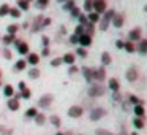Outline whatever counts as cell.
I'll list each match as a JSON object with an SVG mask.
<instances>
[{
  "instance_id": "cell-4",
  "label": "cell",
  "mask_w": 147,
  "mask_h": 135,
  "mask_svg": "<svg viewBox=\"0 0 147 135\" xmlns=\"http://www.w3.org/2000/svg\"><path fill=\"white\" fill-rule=\"evenodd\" d=\"M52 100L54 99H52L51 94H46V95H43L41 99L38 100V106H41V108H48V106L52 103Z\"/></svg>"
},
{
  "instance_id": "cell-46",
  "label": "cell",
  "mask_w": 147,
  "mask_h": 135,
  "mask_svg": "<svg viewBox=\"0 0 147 135\" xmlns=\"http://www.w3.org/2000/svg\"><path fill=\"white\" fill-rule=\"evenodd\" d=\"M71 8H73V2H70V0H68L67 3H65V10H71Z\"/></svg>"
},
{
  "instance_id": "cell-49",
  "label": "cell",
  "mask_w": 147,
  "mask_h": 135,
  "mask_svg": "<svg viewBox=\"0 0 147 135\" xmlns=\"http://www.w3.org/2000/svg\"><path fill=\"white\" fill-rule=\"evenodd\" d=\"M123 45H125V43L120 42V40H117V42H115V46H117V48H123Z\"/></svg>"
},
{
  "instance_id": "cell-27",
  "label": "cell",
  "mask_w": 147,
  "mask_h": 135,
  "mask_svg": "<svg viewBox=\"0 0 147 135\" xmlns=\"http://www.w3.org/2000/svg\"><path fill=\"white\" fill-rule=\"evenodd\" d=\"M18 7H19L21 10H29V2H27V0H19V2H18Z\"/></svg>"
},
{
  "instance_id": "cell-7",
  "label": "cell",
  "mask_w": 147,
  "mask_h": 135,
  "mask_svg": "<svg viewBox=\"0 0 147 135\" xmlns=\"http://www.w3.org/2000/svg\"><path fill=\"white\" fill-rule=\"evenodd\" d=\"M8 108H10V110H13V111L19 110V99L13 97V99H10V100H8Z\"/></svg>"
},
{
  "instance_id": "cell-8",
  "label": "cell",
  "mask_w": 147,
  "mask_h": 135,
  "mask_svg": "<svg viewBox=\"0 0 147 135\" xmlns=\"http://www.w3.org/2000/svg\"><path fill=\"white\" fill-rule=\"evenodd\" d=\"M79 43L82 46H90V43H92V37L87 35V33H84V35L79 37Z\"/></svg>"
},
{
  "instance_id": "cell-37",
  "label": "cell",
  "mask_w": 147,
  "mask_h": 135,
  "mask_svg": "<svg viewBox=\"0 0 147 135\" xmlns=\"http://www.w3.org/2000/svg\"><path fill=\"white\" fill-rule=\"evenodd\" d=\"M74 33H76L78 37L84 35V27H82V26H78V27H76V30H74Z\"/></svg>"
},
{
  "instance_id": "cell-39",
  "label": "cell",
  "mask_w": 147,
  "mask_h": 135,
  "mask_svg": "<svg viewBox=\"0 0 147 135\" xmlns=\"http://www.w3.org/2000/svg\"><path fill=\"white\" fill-rule=\"evenodd\" d=\"M10 14H11L13 18H19V16H21V11L16 10V8H13V10H10Z\"/></svg>"
},
{
  "instance_id": "cell-57",
  "label": "cell",
  "mask_w": 147,
  "mask_h": 135,
  "mask_svg": "<svg viewBox=\"0 0 147 135\" xmlns=\"http://www.w3.org/2000/svg\"><path fill=\"white\" fill-rule=\"evenodd\" d=\"M131 135H138V134H136V132H133V134H131Z\"/></svg>"
},
{
  "instance_id": "cell-60",
  "label": "cell",
  "mask_w": 147,
  "mask_h": 135,
  "mask_svg": "<svg viewBox=\"0 0 147 135\" xmlns=\"http://www.w3.org/2000/svg\"><path fill=\"white\" fill-rule=\"evenodd\" d=\"M63 2H68V0H63Z\"/></svg>"
},
{
  "instance_id": "cell-43",
  "label": "cell",
  "mask_w": 147,
  "mask_h": 135,
  "mask_svg": "<svg viewBox=\"0 0 147 135\" xmlns=\"http://www.w3.org/2000/svg\"><path fill=\"white\" fill-rule=\"evenodd\" d=\"M71 16H74V18H76V16H79V10H78V8H71Z\"/></svg>"
},
{
  "instance_id": "cell-36",
  "label": "cell",
  "mask_w": 147,
  "mask_h": 135,
  "mask_svg": "<svg viewBox=\"0 0 147 135\" xmlns=\"http://www.w3.org/2000/svg\"><path fill=\"white\" fill-rule=\"evenodd\" d=\"M18 32V26H8V33L10 35H14Z\"/></svg>"
},
{
  "instance_id": "cell-51",
  "label": "cell",
  "mask_w": 147,
  "mask_h": 135,
  "mask_svg": "<svg viewBox=\"0 0 147 135\" xmlns=\"http://www.w3.org/2000/svg\"><path fill=\"white\" fill-rule=\"evenodd\" d=\"M43 43H45V46L49 45V38H48V37H43Z\"/></svg>"
},
{
  "instance_id": "cell-9",
  "label": "cell",
  "mask_w": 147,
  "mask_h": 135,
  "mask_svg": "<svg viewBox=\"0 0 147 135\" xmlns=\"http://www.w3.org/2000/svg\"><path fill=\"white\" fill-rule=\"evenodd\" d=\"M127 80H128V81H131V83L138 80V72L134 70V68H130V70L127 72Z\"/></svg>"
},
{
  "instance_id": "cell-1",
  "label": "cell",
  "mask_w": 147,
  "mask_h": 135,
  "mask_svg": "<svg viewBox=\"0 0 147 135\" xmlns=\"http://www.w3.org/2000/svg\"><path fill=\"white\" fill-rule=\"evenodd\" d=\"M105 92H106V89L101 86V84H93V86L89 89V95L90 97H101Z\"/></svg>"
},
{
  "instance_id": "cell-44",
  "label": "cell",
  "mask_w": 147,
  "mask_h": 135,
  "mask_svg": "<svg viewBox=\"0 0 147 135\" xmlns=\"http://www.w3.org/2000/svg\"><path fill=\"white\" fill-rule=\"evenodd\" d=\"M78 54H79L81 57H86V56H87V52H86V49L79 48V49H78Z\"/></svg>"
},
{
  "instance_id": "cell-54",
  "label": "cell",
  "mask_w": 147,
  "mask_h": 135,
  "mask_svg": "<svg viewBox=\"0 0 147 135\" xmlns=\"http://www.w3.org/2000/svg\"><path fill=\"white\" fill-rule=\"evenodd\" d=\"M48 54H49V49L45 48V49H43V56H48Z\"/></svg>"
},
{
  "instance_id": "cell-13",
  "label": "cell",
  "mask_w": 147,
  "mask_h": 135,
  "mask_svg": "<svg viewBox=\"0 0 147 135\" xmlns=\"http://www.w3.org/2000/svg\"><path fill=\"white\" fill-rule=\"evenodd\" d=\"M33 119H35V122L38 125H43V124H45V121H46V116L43 115V113H38V115H36Z\"/></svg>"
},
{
  "instance_id": "cell-40",
  "label": "cell",
  "mask_w": 147,
  "mask_h": 135,
  "mask_svg": "<svg viewBox=\"0 0 147 135\" xmlns=\"http://www.w3.org/2000/svg\"><path fill=\"white\" fill-rule=\"evenodd\" d=\"M114 16H115V13H114V11H106V14H105V19H106V21H109V19H112Z\"/></svg>"
},
{
  "instance_id": "cell-31",
  "label": "cell",
  "mask_w": 147,
  "mask_h": 135,
  "mask_svg": "<svg viewBox=\"0 0 147 135\" xmlns=\"http://www.w3.org/2000/svg\"><path fill=\"white\" fill-rule=\"evenodd\" d=\"M30 94H32V92H30V89H27V87H26V89H24V91H21V94H19V95L21 97H22V99H30Z\"/></svg>"
},
{
  "instance_id": "cell-26",
  "label": "cell",
  "mask_w": 147,
  "mask_h": 135,
  "mask_svg": "<svg viewBox=\"0 0 147 135\" xmlns=\"http://www.w3.org/2000/svg\"><path fill=\"white\" fill-rule=\"evenodd\" d=\"M122 26H123V18L114 16V27H122Z\"/></svg>"
},
{
  "instance_id": "cell-19",
  "label": "cell",
  "mask_w": 147,
  "mask_h": 135,
  "mask_svg": "<svg viewBox=\"0 0 147 135\" xmlns=\"http://www.w3.org/2000/svg\"><path fill=\"white\" fill-rule=\"evenodd\" d=\"M139 37H141V29H133L130 32V38L131 40H139Z\"/></svg>"
},
{
  "instance_id": "cell-20",
  "label": "cell",
  "mask_w": 147,
  "mask_h": 135,
  "mask_svg": "<svg viewBox=\"0 0 147 135\" xmlns=\"http://www.w3.org/2000/svg\"><path fill=\"white\" fill-rule=\"evenodd\" d=\"M36 115H38V110H36L35 106H32V108H29V110L26 111V116H27V118H35Z\"/></svg>"
},
{
  "instance_id": "cell-56",
  "label": "cell",
  "mask_w": 147,
  "mask_h": 135,
  "mask_svg": "<svg viewBox=\"0 0 147 135\" xmlns=\"http://www.w3.org/2000/svg\"><path fill=\"white\" fill-rule=\"evenodd\" d=\"M55 135H63V132H57V134H55Z\"/></svg>"
},
{
  "instance_id": "cell-59",
  "label": "cell",
  "mask_w": 147,
  "mask_h": 135,
  "mask_svg": "<svg viewBox=\"0 0 147 135\" xmlns=\"http://www.w3.org/2000/svg\"><path fill=\"white\" fill-rule=\"evenodd\" d=\"M146 11H147V5H146Z\"/></svg>"
},
{
  "instance_id": "cell-35",
  "label": "cell",
  "mask_w": 147,
  "mask_h": 135,
  "mask_svg": "<svg viewBox=\"0 0 147 135\" xmlns=\"http://www.w3.org/2000/svg\"><path fill=\"white\" fill-rule=\"evenodd\" d=\"M130 100H131V103H134V105H142V102L134 95H130Z\"/></svg>"
},
{
  "instance_id": "cell-38",
  "label": "cell",
  "mask_w": 147,
  "mask_h": 135,
  "mask_svg": "<svg viewBox=\"0 0 147 135\" xmlns=\"http://www.w3.org/2000/svg\"><path fill=\"white\" fill-rule=\"evenodd\" d=\"M13 40H14V35H7V37L3 38V43H5V45H10Z\"/></svg>"
},
{
  "instance_id": "cell-28",
  "label": "cell",
  "mask_w": 147,
  "mask_h": 135,
  "mask_svg": "<svg viewBox=\"0 0 147 135\" xmlns=\"http://www.w3.org/2000/svg\"><path fill=\"white\" fill-rule=\"evenodd\" d=\"M29 76L32 78V80H36V78L40 76V72L36 70V68H32V70H29Z\"/></svg>"
},
{
  "instance_id": "cell-18",
  "label": "cell",
  "mask_w": 147,
  "mask_h": 135,
  "mask_svg": "<svg viewBox=\"0 0 147 135\" xmlns=\"http://www.w3.org/2000/svg\"><path fill=\"white\" fill-rule=\"evenodd\" d=\"M49 121H51V124L52 125H55V127H60V118H59V116H55V115H52L51 118H49Z\"/></svg>"
},
{
  "instance_id": "cell-12",
  "label": "cell",
  "mask_w": 147,
  "mask_h": 135,
  "mask_svg": "<svg viewBox=\"0 0 147 135\" xmlns=\"http://www.w3.org/2000/svg\"><path fill=\"white\" fill-rule=\"evenodd\" d=\"M109 89H112L114 92L119 91V81L115 80V78H111V80H109Z\"/></svg>"
},
{
  "instance_id": "cell-15",
  "label": "cell",
  "mask_w": 147,
  "mask_h": 135,
  "mask_svg": "<svg viewBox=\"0 0 147 135\" xmlns=\"http://www.w3.org/2000/svg\"><path fill=\"white\" fill-rule=\"evenodd\" d=\"M62 59H63V62H65V64H70V65H73V62H74V54H71V52H68V54H65Z\"/></svg>"
},
{
  "instance_id": "cell-11",
  "label": "cell",
  "mask_w": 147,
  "mask_h": 135,
  "mask_svg": "<svg viewBox=\"0 0 147 135\" xmlns=\"http://www.w3.org/2000/svg\"><path fill=\"white\" fill-rule=\"evenodd\" d=\"M82 72H84V76H86L87 81H92V80H93V70H90V68L84 67Z\"/></svg>"
},
{
  "instance_id": "cell-48",
  "label": "cell",
  "mask_w": 147,
  "mask_h": 135,
  "mask_svg": "<svg viewBox=\"0 0 147 135\" xmlns=\"http://www.w3.org/2000/svg\"><path fill=\"white\" fill-rule=\"evenodd\" d=\"M68 72H70L71 75H73V73H76V72H78V67H74V65H71V67H70V70H68Z\"/></svg>"
},
{
  "instance_id": "cell-62",
  "label": "cell",
  "mask_w": 147,
  "mask_h": 135,
  "mask_svg": "<svg viewBox=\"0 0 147 135\" xmlns=\"http://www.w3.org/2000/svg\"><path fill=\"white\" fill-rule=\"evenodd\" d=\"M27 2H29V0H27Z\"/></svg>"
},
{
  "instance_id": "cell-34",
  "label": "cell",
  "mask_w": 147,
  "mask_h": 135,
  "mask_svg": "<svg viewBox=\"0 0 147 135\" xmlns=\"http://www.w3.org/2000/svg\"><path fill=\"white\" fill-rule=\"evenodd\" d=\"M62 62H63V59H62V57H57V59H54V61H51V65H52V67H59Z\"/></svg>"
},
{
  "instance_id": "cell-10",
  "label": "cell",
  "mask_w": 147,
  "mask_h": 135,
  "mask_svg": "<svg viewBox=\"0 0 147 135\" xmlns=\"http://www.w3.org/2000/svg\"><path fill=\"white\" fill-rule=\"evenodd\" d=\"M136 49L141 52V54H147V40H141Z\"/></svg>"
},
{
  "instance_id": "cell-50",
  "label": "cell",
  "mask_w": 147,
  "mask_h": 135,
  "mask_svg": "<svg viewBox=\"0 0 147 135\" xmlns=\"http://www.w3.org/2000/svg\"><path fill=\"white\" fill-rule=\"evenodd\" d=\"M38 3L41 5V7H46V5H48V0H38Z\"/></svg>"
},
{
  "instance_id": "cell-41",
  "label": "cell",
  "mask_w": 147,
  "mask_h": 135,
  "mask_svg": "<svg viewBox=\"0 0 147 135\" xmlns=\"http://www.w3.org/2000/svg\"><path fill=\"white\" fill-rule=\"evenodd\" d=\"M70 42L73 43V45H76V43H79V37H78V35H71Z\"/></svg>"
},
{
  "instance_id": "cell-45",
  "label": "cell",
  "mask_w": 147,
  "mask_h": 135,
  "mask_svg": "<svg viewBox=\"0 0 147 135\" xmlns=\"http://www.w3.org/2000/svg\"><path fill=\"white\" fill-rule=\"evenodd\" d=\"M108 24H109V21L103 19V22H101V30H106V29H108Z\"/></svg>"
},
{
  "instance_id": "cell-61",
  "label": "cell",
  "mask_w": 147,
  "mask_h": 135,
  "mask_svg": "<svg viewBox=\"0 0 147 135\" xmlns=\"http://www.w3.org/2000/svg\"><path fill=\"white\" fill-rule=\"evenodd\" d=\"M0 132H2V129H0Z\"/></svg>"
},
{
  "instance_id": "cell-47",
  "label": "cell",
  "mask_w": 147,
  "mask_h": 135,
  "mask_svg": "<svg viewBox=\"0 0 147 135\" xmlns=\"http://www.w3.org/2000/svg\"><path fill=\"white\" fill-rule=\"evenodd\" d=\"M3 56H5L7 59H11V52L8 51V49H3Z\"/></svg>"
},
{
  "instance_id": "cell-24",
  "label": "cell",
  "mask_w": 147,
  "mask_h": 135,
  "mask_svg": "<svg viewBox=\"0 0 147 135\" xmlns=\"http://www.w3.org/2000/svg\"><path fill=\"white\" fill-rule=\"evenodd\" d=\"M101 62L105 65L111 64V56H109V52H103V54H101Z\"/></svg>"
},
{
  "instance_id": "cell-6",
  "label": "cell",
  "mask_w": 147,
  "mask_h": 135,
  "mask_svg": "<svg viewBox=\"0 0 147 135\" xmlns=\"http://www.w3.org/2000/svg\"><path fill=\"white\" fill-rule=\"evenodd\" d=\"M106 78V72L105 68H96V70H93V80H98V81H103Z\"/></svg>"
},
{
  "instance_id": "cell-5",
  "label": "cell",
  "mask_w": 147,
  "mask_h": 135,
  "mask_svg": "<svg viewBox=\"0 0 147 135\" xmlns=\"http://www.w3.org/2000/svg\"><path fill=\"white\" fill-rule=\"evenodd\" d=\"M82 113H84V110L81 108V106H78V105H73L70 110H68V116H70V118H79Z\"/></svg>"
},
{
  "instance_id": "cell-29",
  "label": "cell",
  "mask_w": 147,
  "mask_h": 135,
  "mask_svg": "<svg viewBox=\"0 0 147 135\" xmlns=\"http://www.w3.org/2000/svg\"><path fill=\"white\" fill-rule=\"evenodd\" d=\"M95 134H96V135H115V134H112V132L106 130V129H96Z\"/></svg>"
},
{
  "instance_id": "cell-21",
  "label": "cell",
  "mask_w": 147,
  "mask_h": 135,
  "mask_svg": "<svg viewBox=\"0 0 147 135\" xmlns=\"http://www.w3.org/2000/svg\"><path fill=\"white\" fill-rule=\"evenodd\" d=\"M134 115H136L138 118H142V116H144V108H142V105H134Z\"/></svg>"
},
{
  "instance_id": "cell-33",
  "label": "cell",
  "mask_w": 147,
  "mask_h": 135,
  "mask_svg": "<svg viewBox=\"0 0 147 135\" xmlns=\"http://www.w3.org/2000/svg\"><path fill=\"white\" fill-rule=\"evenodd\" d=\"M98 18H100V14H96V13H89V19H90V22H96L98 21Z\"/></svg>"
},
{
  "instance_id": "cell-22",
  "label": "cell",
  "mask_w": 147,
  "mask_h": 135,
  "mask_svg": "<svg viewBox=\"0 0 147 135\" xmlns=\"http://www.w3.org/2000/svg\"><path fill=\"white\" fill-rule=\"evenodd\" d=\"M133 124H134V127H136V129H142L144 127V119L142 118H138V116H136V118H134V121H133Z\"/></svg>"
},
{
  "instance_id": "cell-42",
  "label": "cell",
  "mask_w": 147,
  "mask_h": 135,
  "mask_svg": "<svg viewBox=\"0 0 147 135\" xmlns=\"http://www.w3.org/2000/svg\"><path fill=\"white\" fill-rule=\"evenodd\" d=\"M79 22H81V26H86V24H87V18L79 14Z\"/></svg>"
},
{
  "instance_id": "cell-52",
  "label": "cell",
  "mask_w": 147,
  "mask_h": 135,
  "mask_svg": "<svg viewBox=\"0 0 147 135\" xmlns=\"http://www.w3.org/2000/svg\"><path fill=\"white\" fill-rule=\"evenodd\" d=\"M19 89H21V91L26 89V83H24V81H21V83H19Z\"/></svg>"
},
{
  "instance_id": "cell-14",
  "label": "cell",
  "mask_w": 147,
  "mask_h": 135,
  "mask_svg": "<svg viewBox=\"0 0 147 135\" xmlns=\"http://www.w3.org/2000/svg\"><path fill=\"white\" fill-rule=\"evenodd\" d=\"M18 51H19V54H29V46H27V43H19Z\"/></svg>"
},
{
  "instance_id": "cell-23",
  "label": "cell",
  "mask_w": 147,
  "mask_h": 135,
  "mask_svg": "<svg viewBox=\"0 0 147 135\" xmlns=\"http://www.w3.org/2000/svg\"><path fill=\"white\" fill-rule=\"evenodd\" d=\"M26 65H27L26 59H21V61L16 62V65H14V67H16V70H24V68H26Z\"/></svg>"
},
{
  "instance_id": "cell-58",
  "label": "cell",
  "mask_w": 147,
  "mask_h": 135,
  "mask_svg": "<svg viewBox=\"0 0 147 135\" xmlns=\"http://www.w3.org/2000/svg\"><path fill=\"white\" fill-rule=\"evenodd\" d=\"M0 78H2V72H0Z\"/></svg>"
},
{
  "instance_id": "cell-2",
  "label": "cell",
  "mask_w": 147,
  "mask_h": 135,
  "mask_svg": "<svg viewBox=\"0 0 147 135\" xmlns=\"http://www.w3.org/2000/svg\"><path fill=\"white\" fill-rule=\"evenodd\" d=\"M93 10H95L96 14L105 13V11H106V3H105V0H93Z\"/></svg>"
},
{
  "instance_id": "cell-32",
  "label": "cell",
  "mask_w": 147,
  "mask_h": 135,
  "mask_svg": "<svg viewBox=\"0 0 147 135\" xmlns=\"http://www.w3.org/2000/svg\"><path fill=\"white\" fill-rule=\"evenodd\" d=\"M10 13V8L7 7V5H2L0 7V16H5V14H8Z\"/></svg>"
},
{
  "instance_id": "cell-25",
  "label": "cell",
  "mask_w": 147,
  "mask_h": 135,
  "mask_svg": "<svg viewBox=\"0 0 147 135\" xmlns=\"http://www.w3.org/2000/svg\"><path fill=\"white\" fill-rule=\"evenodd\" d=\"M123 48L127 49L128 52H134V51H136V46H134V45H133V43H131V42H127V43H125V45H123Z\"/></svg>"
},
{
  "instance_id": "cell-53",
  "label": "cell",
  "mask_w": 147,
  "mask_h": 135,
  "mask_svg": "<svg viewBox=\"0 0 147 135\" xmlns=\"http://www.w3.org/2000/svg\"><path fill=\"white\" fill-rule=\"evenodd\" d=\"M3 134H5V135H11V134H13V130H11V129H7V130L3 132Z\"/></svg>"
},
{
  "instance_id": "cell-16",
  "label": "cell",
  "mask_w": 147,
  "mask_h": 135,
  "mask_svg": "<svg viewBox=\"0 0 147 135\" xmlns=\"http://www.w3.org/2000/svg\"><path fill=\"white\" fill-rule=\"evenodd\" d=\"M3 94H5L7 97H13V95H14V89H13V86L7 84V86L3 87Z\"/></svg>"
},
{
  "instance_id": "cell-17",
  "label": "cell",
  "mask_w": 147,
  "mask_h": 135,
  "mask_svg": "<svg viewBox=\"0 0 147 135\" xmlns=\"http://www.w3.org/2000/svg\"><path fill=\"white\" fill-rule=\"evenodd\" d=\"M27 61H29L32 65H36L40 62V56L38 54H33V52H32V54H29V59H27Z\"/></svg>"
},
{
  "instance_id": "cell-30",
  "label": "cell",
  "mask_w": 147,
  "mask_h": 135,
  "mask_svg": "<svg viewBox=\"0 0 147 135\" xmlns=\"http://www.w3.org/2000/svg\"><path fill=\"white\" fill-rule=\"evenodd\" d=\"M92 8H93V2H92V0H86V3H84V10L90 13V11H92Z\"/></svg>"
},
{
  "instance_id": "cell-3",
  "label": "cell",
  "mask_w": 147,
  "mask_h": 135,
  "mask_svg": "<svg viewBox=\"0 0 147 135\" xmlns=\"http://www.w3.org/2000/svg\"><path fill=\"white\" fill-rule=\"evenodd\" d=\"M105 115H106V111L103 108H93L92 111H90V119H92V121H98V119H101Z\"/></svg>"
},
{
  "instance_id": "cell-55",
  "label": "cell",
  "mask_w": 147,
  "mask_h": 135,
  "mask_svg": "<svg viewBox=\"0 0 147 135\" xmlns=\"http://www.w3.org/2000/svg\"><path fill=\"white\" fill-rule=\"evenodd\" d=\"M114 99H115V100H120V95H119V92L114 94Z\"/></svg>"
}]
</instances>
